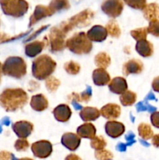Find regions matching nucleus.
<instances>
[{
	"mask_svg": "<svg viewBox=\"0 0 159 160\" xmlns=\"http://www.w3.org/2000/svg\"><path fill=\"white\" fill-rule=\"evenodd\" d=\"M27 101V94L22 88H6L0 94V105L6 112L22 109Z\"/></svg>",
	"mask_w": 159,
	"mask_h": 160,
	"instance_id": "nucleus-1",
	"label": "nucleus"
},
{
	"mask_svg": "<svg viewBox=\"0 0 159 160\" xmlns=\"http://www.w3.org/2000/svg\"><path fill=\"white\" fill-rule=\"evenodd\" d=\"M56 62L48 55L36 58L32 63V74L37 80H46L55 70Z\"/></svg>",
	"mask_w": 159,
	"mask_h": 160,
	"instance_id": "nucleus-2",
	"label": "nucleus"
},
{
	"mask_svg": "<svg viewBox=\"0 0 159 160\" xmlns=\"http://www.w3.org/2000/svg\"><path fill=\"white\" fill-rule=\"evenodd\" d=\"M65 47L75 54L82 55L90 53L93 45L86 33L79 32L65 41Z\"/></svg>",
	"mask_w": 159,
	"mask_h": 160,
	"instance_id": "nucleus-3",
	"label": "nucleus"
},
{
	"mask_svg": "<svg viewBox=\"0 0 159 160\" xmlns=\"http://www.w3.org/2000/svg\"><path fill=\"white\" fill-rule=\"evenodd\" d=\"M94 17V12L90 9H85L73 16L68 20L59 25V28L65 34H68L75 28H83L88 26Z\"/></svg>",
	"mask_w": 159,
	"mask_h": 160,
	"instance_id": "nucleus-4",
	"label": "nucleus"
},
{
	"mask_svg": "<svg viewBox=\"0 0 159 160\" xmlns=\"http://www.w3.org/2000/svg\"><path fill=\"white\" fill-rule=\"evenodd\" d=\"M2 73L6 76L20 79L26 73V64L20 56H9L2 64Z\"/></svg>",
	"mask_w": 159,
	"mask_h": 160,
	"instance_id": "nucleus-5",
	"label": "nucleus"
},
{
	"mask_svg": "<svg viewBox=\"0 0 159 160\" xmlns=\"http://www.w3.org/2000/svg\"><path fill=\"white\" fill-rule=\"evenodd\" d=\"M0 6L3 13L15 18L24 16L29 9L26 0H0Z\"/></svg>",
	"mask_w": 159,
	"mask_h": 160,
	"instance_id": "nucleus-6",
	"label": "nucleus"
},
{
	"mask_svg": "<svg viewBox=\"0 0 159 160\" xmlns=\"http://www.w3.org/2000/svg\"><path fill=\"white\" fill-rule=\"evenodd\" d=\"M66 34H64L59 28L55 27L51 28L48 34V45L51 52H57L62 51L65 47V38Z\"/></svg>",
	"mask_w": 159,
	"mask_h": 160,
	"instance_id": "nucleus-7",
	"label": "nucleus"
},
{
	"mask_svg": "<svg viewBox=\"0 0 159 160\" xmlns=\"http://www.w3.org/2000/svg\"><path fill=\"white\" fill-rule=\"evenodd\" d=\"M123 2L122 0H104L101 4V9L109 17L115 18L121 15L123 10Z\"/></svg>",
	"mask_w": 159,
	"mask_h": 160,
	"instance_id": "nucleus-8",
	"label": "nucleus"
},
{
	"mask_svg": "<svg viewBox=\"0 0 159 160\" xmlns=\"http://www.w3.org/2000/svg\"><path fill=\"white\" fill-rule=\"evenodd\" d=\"M31 151L34 156L37 158L45 159L48 158L52 152V145L48 141H38L32 144Z\"/></svg>",
	"mask_w": 159,
	"mask_h": 160,
	"instance_id": "nucleus-9",
	"label": "nucleus"
},
{
	"mask_svg": "<svg viewBox=\"0 0 159 160\" xmlns=\"http://www.w3.org/2000/svg\"><path fill=\"white\" fill-rule=\"evenodd\" d=\"M14 133L20 138H26L29 137L34 130V125L26 120H20L16 122L12 126Z\"/></svg>",
	"mask_w": 159,
	"mask_h": 160,
	"instance_id": "nucleus-10",
	"label": "nucleus"
},
{
	"mask_svg": "<svg viewBox=\"0 0 159 160\" xmlns=\"http://www.w3.org/2000/svg\"><path fill=\"white\" fill-rule=\"evenodd\" d=\"M47 45H48V39L46 37L43 41H34L25 46V54L28 57H35L43 51Z\"/></svg>",
	"mask_w": 159,
	"mask_h": 160,
	"instance_id": "nucleus-11",
	"label": "nucleus"
},
{
	"mask_svg": "<svg viewBox=\"0 0 159 160\" xmlns=\"http://www.w3.org/2000/svg\"><path fill=\"white\" fill-rule=\"evenodd\" d=\"M51 15H53V12H51L48 6L38 5V6H36L34 12L31 16V18L29 20V27L33 26L42 19L51 17Z\"/></svg>",
	"mask_w": 159,
	"mask_h": 160,
	"instance_id": "nucleus-12",
	"label": "nucleus"
},
{
	"mask_svg": "<svg viewBox=\"0 0 159 160\" xmlns=\"http://www.w3.org/2000/svg\"><path fill=\"white\" fill-rule=\"evenodd\" d=\"M104 129H105L106 134L112 138H117L123 135V133L125 132V126L123 123L115 121V120L108 121L105 123Z\"/></svg>",
	"mask_w": 159,
	"mask_h": 160,
	"instance_id": "nucleus-13",
	"label": "nucleus"
},
{
	"mask_svg": "<svg viewBox=\"0 0 159 160\" xmlns=\"http://www.w3.org/2000/svg\"><path fill=\"white\" fill-rule=\"evenodd\" d=\"M62 145L70 151H75L79 148L81 139L78 134L73 133H65L62 135L61 139Z\"/></svg>",
	"mask_w": 159,
	"mask_h": 160,
	"instance_id": "nucleus-14",
	"label": "nucleus"
},
{
	"mask_svg": "<svg viewBox=\"0 0 159 160\" xmlns=\"http://www.w3.org/2000/svg\"><path fill=\"white\" fill-rule=\"evenodd\" d=\"M88 38L91 42H101L107 38L108 32L105 28L101 25H94L87 33Z\"/></svg>",
	"mask_w": 159,
	"mask_h": 160,
	"instance_id": "nucleus-15",
	"label": "nucleus"
},
{
	"mask_svg": "<svg viewBox=\"0 0 159 160\" xmlns=\"http://www.w3.org/2000/svg\"><path fill=\"white\" fill-rule=\"evenodd\" d=\"M143 70V64L139 59H132L125 62L123 66V73L125 76L129 74H138Z\"/></svg>",
	"mask_w": 159,
	"mask_h": 160,
	"instance_id": "nucleus-16",
	"label": "nucleus"
},
{
	"mask_svg": "<svg viewBox=\"0 0 159 160\" xmlns=\"http://www.w3.org/2000/svg\"><path fill=\"white\" fill-rule=\"evenodd\" d=\"M100 112H101V115L105 119L113 120L119 117L121 114V108L117 104L109 103L103 106Z\"/></svg>",
	"mask_w": 159,
	"mask_h": 160,
	"instance_id": "nucleus-17",
	"label": "nucleus"
},
{
	"mask_svg": "<svg viewBox=\"0 0 159 160\" xmlns=\"http://www.w3.org/2000/svg\"><path fill=\"white\" fill-rule=\"evenodd\" d=\"M53 115L56 120L65 123L70 119L72 115V111L69 106L65 104H60L53 109Z\"/></svg>",
	"mask_w": 159,
	"mask_h": 160,
	"instance_id": "nucleus-18",
	"label": "nucleus"
},
{
	"mask_svg": "<svg viewBox=\"0 0 159 160\" xmlns=\"http://www.w3.org/2000/svg\"><path fill=\"white\" fill-rule=\"evenodd\" d=\"M127 82L126 79L121 77H117L113 78L108 83V88L112 93L121 95L127 90Z\"/></svg>",
	"mask_w": 159,
	"mask_h": 160,
	"instance_id": "nucleus-19",
	"label": "nucleus"
},
{
	"mask_svg": "<svg viewBox=\"0 0 159 160\" xmlns=\"http://www.w3.org/2000/svg\"><path fill=\"white\" fill-rule=\"evenodd\" d=\"M92 78L94 84L98 86L106 85L111 81L110 75L104 68H98L94 70Z\"/></svg>",
	"mask_w": 159,
	"mask_h": 160,
	"instance_id": "nucleus-20",
	"label": "nucleus"
},
{
	"mask_svg": "<svg viewBox=\"0 0 159 160\" xmlns=\"http://www.w3.org/2000/svg\"><path fill=\"white\" fill-rule=\"evenodd\" d=\"M30 105L34 110L42 112L48 107V102L45 95L42 94H37L32 96Z\"/></svg>",
	"mask_w": 159,
	"mask_h": 160,
	"instance_id": "nucleus-21",
	"label": "nucleus"
},
{
	"mask_svg": "<svg viewBox=\"0 0 159 160\" xmlns=\"http://www.w3.org/2000/svg\"><path fill=\"white\" fill-rule=\"evenodd\" d=\"M136 51L143 57H150L154 53V46L149 41H138L136 44Z\"/></svg>",
	"mask_w": 159,
	"mask_h": 160,
	"instance_id": "nucleus-22",
	"label": "nucleus"
},
{
	"mask_svg": "<svg viewBox=\"0 0 159 160\" xmlns=\"http://www.w3.org/2000/svg\"><path fill=\"white\" fill-rule=\"evenodd\" d=\"M144 18L148 21L158 20L159 18V5L157 3L147 4L143 9Z\"/></svg>",
	"mask_w": 159,
	"mask_h": 160,
	"instance_id": "nucleus-23",
	"label": "nucleus"
},
{
	"mask_svg": "<svg viewBox=\"0 0 159 160\" xmlns=\"http://www.w3.org/2000/svg\"><path fill=\"white\" fill-rule=\"evenodd\" d=\"M101 116V112L95 107H87L82 108L80 112V117L84 121H94L99 118Z\"/></svg>",
	"mask_w": 159,
	"mask_h": 160,
	"instance_id": "nucleus-24",
	"label": "nucleus"
},
{
	"mask_svg": "<svg viewBox=\"0 0 159 160\" xmlns=\"http://www.w3.org/2000/svg\"><path fill=\"white\" fill-rule=\"evenodd\" d=\"M76 133L80 138L92 139L96 136V128L92 123H85L77 128Z\"/></svg>",
	"mask_w": 159,
	"mask_h": 160,
	"instance_id": "nucleus-25",
	"label": "nucleus"
},
{
	"mask_svg": "<svg viewBox=\"0 0 159 160\" xmlns=\"http://www.w3.org/2000/svg\"><path fill=\"white\" fill-rule=\"evenodd\" d=\"M91 95V88H90V87H87V88L84 92H81L80 94L76 93V92H73L72 94H70L68 96V99L72 102L75 101L76 102H89L90 100Z\"/></svg>",
	"mask_w": 159,
	"mask_h": 160,
	"instance_id": "nucleus-26",
	"label": "nucleus"
},
{
	"mask_svg": "<svg viewBox=\"0 0 159 160\" xmlns=\"http://www.w3.org/2000/svg\"><path fill=\"white\" fill-rule=\"evenodd\" d=\"M48 7L54 14L59 11L68 9L70 7V4L69 0H51Z\"/></svg>",
	"mask_w": 159,
	"mask_h": 160,
	"instance_id": "nucleus-27",
	"label": "nucleus"
},
{
	"mask_svg": "<svg viewBox=\"0 0 159 160\" xmlns=\"http://www.w3.org/2000/svg\"><path fill=\"white\" fill-rule=\"evenodd\" d=\"M94 62L95 65L98 67V68H104L106 69L111 63V58L108 55L106 52H101L98 53L94 58Z\"/></svg>",
	"mask_w": 159,
	"mask_h": 160,
	"instance_id": "nucleus-28",
	"label": "nucleus"
},
{
	"mask_svg": "<svg viewBox=\"0 0 159 160\" xmlns=\"http://www.w3.org/2000/svg\"><path fill=\"white\" fill-rule=\"evenodd\" d=\"M120 102L124 106H129L133 105L137 101V95L132 91H127L123 92L120 95Z\"/></svg>",
	"mask_w": 159,
	"mask_h": 160,
	"instance_id": "nucleus-29",
	"label": "nucleus"
},
{
	"mask_svg": "<svg viewBox=\"0 0 159 160\" xmlns=\"http://www.w3.org/2000/svg\"><path fill=\"white\" fill-rule=\"evenodd\" d=\"M138 133L140 138L143 140H149L154 136V132L151 129V126L147 123H142L138 126Z\"/></svg>",
	"mask_w": 159,
	"mask_h": 160,
	"instance_id": "nucleus-30",
	"label": "nucleus"
},
{
	"mask_svg": "<svg viewBox=\"0 0 159 160\" xmlns=\"http://www.w3.org/2000/svg\"><path fill=\"white\" fill-rule=\"evenodd\" d=\"M107 32L111 37L112 38H118L121 35V30H120L119 26L118 23L115 20H112L108 22L105 26Z\"/></svg>",
	"mask_w": 159,
	"mask_h": 160,
	"instance_id": "nucleus-31",
	"label": "nucleus"
},
{
	"mask_svg": "<svg viewBox=\"0 0 159 160\" xmlns=\"http://www.w3.org/2000/svg\"><path fill=\"white\" fill-rule=\"evenodd\" d=\"M60 84V81L55 77L50 76L45 80V86H46L47 90L50 92H56Z\"/></svg>",
	"mask_w": 159,
	"mask_h": 160,
	"instance_id": "nucleus-32",
	"label": "nucleus"
},
{
	"mask_svg": "<svg viewBox=\"0 0 159 160\" xmlns=\"http://www.w3.org/2000/svg\"><path fill=\"white\" fill-rule=\"evenodd\" d=\"M106 145H107V142L102 136H95L90 141V146L95 150L104 149Z\"/></svg>",
	"mask_w": 159,
	"mask_h": 160,
	"instance_id": "nucleus-33",
	"label": "nucleus"
},
{
	"mask_svg": "<svg viewBox=\"0 0 159 160\" xmlns=\"http://www.w3.org/2000/svg\"><path fill=\"white\" fill-rule=\"evenodd\" d=\"M147 34L148 32L147 28H137V29L132 30L130 32V34L132 37V38L135 39L137 42L141 40H145L147 38Z\"/></svg>",
	"mask_w": 159,
	"mask_h": 160,
	"instance_id": "nucleus-34",
	"label": "nucleus"
},
{
	"mask_svg": "<svg viewBox=\"0 0 159 160\" xmlns=\"http://www.w3.org/2000/svg\"><path fill=\"white\" fill-rule=\"evenodd\" d=\"M64 69L69 74L76 75L80 71V66L74 61H69L64 64Z\"/></svg>",
	"mask_w": 159,
	"mask_h": 160,
	"instance_id": "nucleus-35",
	"label": "nucleus"
},
{
	"mask_svg": "<svg viewBox=\"0 0 159 160\" xmlns=\"http://www.w3.org/2000/svg\"><path fill=\"white\" fill-rule=\"evenodd\" d=\"M129 7L135 9H143L146 6L147 0H123Z\"/></svg>",
	"mask_w": 159,
	"mask_h": 160,
	"instance_id": "nucleus-36",
	"label": "nucleus"
},
{
	"mask_svg": "<svg viewBox=\"0 0 159 160\" xmlns=\"http://www.w3.org/2000/svg\"><path fill=\"white\" fill-rule=\"evenodd\" d=\"M95 158L98 160H112L113 154L108 150H96L94 153Z\"/></svg>",
	"mask_w": 159,
	"mask_h": 160,
	"instance_id": "nucleus-37",
	"label": "nucleus"
},
{
	"mask_svg": "<svg viewBox=\"0 0 159 160\" xmlns=\"http://www.w3.org/2000/svg\"><path fill=\"white\" fill-rule=\"evenodd\" d=\"M147 32L155 37H159V20L150 21L149 25L147 28Z\"/></svg>",
	"mask_w": 159,
	"mask_h": 160,
	"instance_id": "nucleus-38",
	"label": "nucleus"
},
{
	"mask_svg": "<svg viewBox=\"0 0 159 160\" xmlns=\"http://www.w3.org/2000/svg\"><path fill=\"white\" fill-rule=\"evenodd\" d=\"M29 146H30V144L26 138L18 139V140L16 141L15 145H14V147H15L16 150L18 152L26 151V150L29 148Z\"/></svg>",
	"mask_w": 159,
	"mask_h": 160,
	"instance_id": "nucleus-39",
	"label": "nucleus"
},
{
	"mask_svg": "<svg viewBox=\"0 0 159 160\" xmlns=\"http://www.w3.org/2000/svg\"><path fill=\"white\" fill-rule=\"evenodd\" d=\"M20 35H21V34H20V35L11 36L7 34H5V33H0V43H3V42H7L12 40H15V39L20 38Z\"/></svg>",
	"mask_w": 159,
	"mask_h": 160,
	"instance_id": "nucleus-40",
	"label": "nucleus"
},
{
	"mask_svg": "<svg viewBox=\"0 0 159 160\" xmlns=\"http://www.w3.org/2000/svg\"><path fill=\"white\" fill-rule=\"evenodd\" d=\"M151 122L153 126L159 129V112L154 111L151 115Z\"/></svg>",
	"mask_w": 159,
	"mask_h": 160,
	"instance_id": "nucleus-41",
	"label": "nucleus"
},
{
	"mask_svg": "<svg viewBox=\"0 0 159 160\" xmlns=\"http://www.w3.org/2000/svg\"><path fill=\"white\" fill-rule=\"evenodd\" d=\"M0 160H15V156L7 151H2L0 152Z\"/></svg>",
	"mask_w": 159,
	"mask_h": 160,
	"instance_id": "nucleus-42",
	"label": "nucleus"
},
{
	"mask_svg": "<svg viewBox=\"0 0 159 160\" xmlns=\"http://www.w3.org/2000/svg\"><path fill=\"white\" fill-rule=\"evenodd\" d=\"M152 88L154 92L159 93V76L156 77L152 82Z\"/></svg>",
	"mask_w": 159,
	"mask_h": 160,
	"instance_id": "nucleus-43",
	"label": "nucleus"
},
{
	"mask_svg": "<svg viewBox=\"0 0 159 160\" xmlns=\"http://www.w3.org/2000/svg\"><path fill=\"white\" fill-rule=\"evenodd\" d=\"M152 144L154 147L159 148V134L154 135L152 138Z\"/></svg>",
	"mask_w": 159,
	"mask_h": 160,
	"instance_id": "nucleus-44",
	"label": "nucleus"
},
{
	"mask_svg": "<svg viewBox=\"0 0 159 160\" xmlns=\"http://www.w3.org/2000/svg\"><path fill=\"white\" fill-rule=\"evenodd\" d=\"M65 160H82L78 156L75 154H70L65 157Z\"/></svg>",
	"mask_w": 159,
	"mask_h": 160,
	"instance_id": "nucleus-45",
	"label": "nucleus"
},
{
	"mask_svg": "<svg viewBox=\"0 0 159 160\" xmlns=\"http://www.w3.org/2000/svg\"><path fill=\"white\" fill-rule=\"evenodd\" d=\"M47 27H48V26H43V27H42V28H41L40 29H38V30H37V32H34V34H33L31 36V37H29V38H28V39H27V40H31V39H32L33 38H34V37H35V36H37V34H38L39 33L41 32V31H43V30L45 29V28H46Z\"/></svg>",
	"mask_w": 159,
	"mask_h": 160,
	"instance_id": "nucleus-46",
	"label": "nucleus"
},
{
	"mask_svg": "<svg viewBox=\"0 0 159 160\" xmlns=\"http://www.w3.org/2000/svg\"><path fill=\"white\" fill-rule=\"evenodd\" d=\"M117 148H118L119 151H125V149H126V145H123V144H119V145L117 146Z\"/></svg>",
	"mask_w": 159,
	"mask_h": 160,
	"instance_id": "nucleus-47",
	"label": "nucleus"
},
{
	"mask_svg": "<svg viewBox=\"0 0 159 160\" xmlns=\"http://www.w3.org/2000/svg\"><path fill=\"white\" fill-rule=\"evenodd\" d=\"M2 122L3 123V124H6V125H9V123H10V120H9V119L7 118V117H5Z\"/></svg>",
	"mask_w": 159,
	"mask_h": 160,
	"instance_id": "nucleus-48",
	"label": "nucleus"
},
{
	"mask_svg": "<svg viewBox=\"0 0 159 160\" xmlns=\"http://www.w3.org/2000/svg\"><path fill=\"white\" fill-rule=\"evenodd\" d=\"M154 98H155V97L152 93H149V95L147 97V99H154Z\"/></svg>",
	"mask_w": 159,
	"mask_h": 160,
	"instance_id": "nucleus-49",
	"label": "nucleus"
},
{
	"mask_svg": "<svg viewBox=\"0 0 159 160\" xmlns=\"http://www.w3.org/2000/svg\"><path fill=\"white\" fill-rule=\"evenodd\" d=\"M2 64L0 62V82H1L2 80Z\"/></svg>",
	"mask_w": 159,
	"mask_h": 160,
	"instance_id": "nucleus-50",
	"label": "nucleus"
},
{
	"mask_svg": "<svg viewBox=\"0 0 159 160\" xmlns=\"http://www.w3.org/2000/svg\"><path fill=\"white\" fill-rule=\"evenodd\" d=\"M17 160H33V159H30V158H22V159H19Z\"/></svg>",
	"mask_w": 159,
	"mask_h": 160,
	"instance_id": "nucleus-51",
	"label": "nucleus"
},
{
	"mask_svg": "<svg viewBox=\"0 0 159 160\" xmlns=\"http://www.w3.org/2000/svg\"><path fill=\"white\" fill-rule=\"evenodd\" d=\"M2 131V128H1V125H0V133H1Z\"/></svg>",
	"mask_w": 159,
	"mask_h": 160,
	"instance_id": "nucleus-52",
	"label": "nucleus"
}]
</instances>
